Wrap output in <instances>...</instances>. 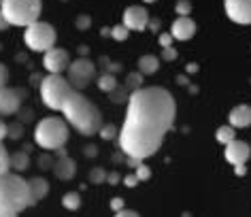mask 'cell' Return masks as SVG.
I'll return each mask as SVG.
<instances>
[{
  "label": "cell",
  "instance_id": "1",
  "mask_svg": "<svg viewBox=\"0 0 251 217\" xmlns=\"http://www.w3.org/2000/svg\"><path fill=\"white\" fill-rule=\"evenodd\" d=\"M177 117L173 94L160 85L143 88L130 94L126 117L119 128V149L126 158H151L162 147Z\"/></svg>",
  "mask_w": 251,
  "mask_h": 217
},
{
  "label": "cell",
  "instance_id": "2",
  "mask_svg": "<svg viewBox=\"0 0 251 217\" xmlns=\"http://www.w3.org/2000/svg\"><path fill=\"white\" fill-rule=\"evenodd\" d=\"M66 123L77 130L81 136H94L102 128V113L92 100L81 94V92H73L66 104L62 107Z\"/></svg>",
  "mask_w": 251,
  "mask_h": 217
},
{
  "label": "cell",
  "instance_id": "3",
  "mask_svg": "<svg viewBox=\"0 0 251 217\" xmlns=\"http://www.w3.org/2000/svg\"><path fill=\"white\" fill-rule=\"evenodd\" d=\"M32 194L28 188V179H24L15 172L0 177V213H17L32 207Z\"/></svg>",
  "mask_w": 251,
  "mask_h": 217
},
{
  "label": "cell",
  "instance_id": "4",
  "mask_svg": "<svg viewBox=\"0 0 251 217\" xmlns=\"http://www.w3.org/2000/svg\"><path fill=\"white\" fill-rule=\"evenodd\" d=\"M68 141V123L62 117H45L34 128V143L43 151H58Z\"/></svg>",
  "mask_w": 251,
  "mask_h": 217
},
{
  "label": "cell",
  "instance_id": "5",
  "mask_svg": "<svg viewBox=\"0 0 251 217\" xmlns=\"http://www.w3.org/2000/svg\"><path fill=\"white\" fill-rule=\"evenodd\" d=\"M0 11H2V15L7 17V22L11 26L28 28L39 22L43 2L41 0H4Z\"/></svg>",
  "mask_w": 251,
  "mask_h": 217
},
{
  "label": "cell",
  "instance_id": "6",
  "mask_svg": "<svg viewBox=\"0 0 251 217\" xmlns=\"http://www.w3.org/2000/svg\"><path fill=\"white\" fill-rule=\"evenodd\" d=\"M73 92H75L73 85L62 75H47L39 88L43 104L51 111H62V107L66 104V100L71 98Z\"/></svg>",
  "mask_w": 251,
  "mask_h": 217
},
{
  "label": "cell",
  "instance_id": "7",
  "mask_svg": "<svg viewBox=\"0 0 251 217\" xmlns=\"http://www.w3.org/2000/svg\"><path fill=\"white\" fill-rule=\"evenodd\" d=\"M55 39H58L55 28L51 24L41 22V20L36 24H32V26H28L26 32H24V43H26V47L30 51H39V53H47L49 49H53Z\"/></svg>",
  "mask_w": 251,
  "mask_h": 217
},
{
  "label": "cell",
  "instance_id": "8",
  "mask_svg": "<svg viewBox=\"0 0 251 217\" xmlns=\"http://www.w3.org/2000/svg\"><path fill=\"white\" fill-rule=\"evenodd\" d=\"M96 79V64L90 58H77L68 66V83L73 85L75 92L87 88Z\"/></svg>",
  "mask_w": 251,
  "mask_h": 217
},
{
  "label": "cell",
  "instance_id": "9",
  "mask_svg": "<svg viewBox=\"0 0 251 217\" xmlns=\"http://www.w3.org/2000/svg\"><path fill=\"white\" fill-rule=\"evenodd\" d=\"M28 92L24 88H2L0 90V115H15L22 111V102Z\"/></svg>",
  "mask_w": 251,
  "mask_h": 217
},
{
  "label": "cell",
  "instance_id": "10",
  "mask_svg": "<svg viewBox=\"0 0 251 217\" xmlns=\"http://www.w3.org/2000/svg\"><path fill=\"white\" fill-rule=\"evenodd\" d=\"M43 66H45V71H49V75H62L71 66V55L66 49L53 47L47 53H43Z\"/></svg>",
  "mask_w": 251,
  "mask_h": 217
},
{
  "label": "cell",
  "instance_id": "11",
  "mask_svg": "<svg viewBox=\"0 0 251 217\" xmlns=\"http://www.w3.org/2000/svg\"><path fill=\"white\" fill-rule=\"evenodd\" d=\"M224 11L234 24H251V0H224Z\"/></svg>",
  "mask_w": 251,
  "mask_h": 217
},
{
  "label": "cell",
  "instance_id": "12",
  "mask_svg": "<svg viewBox=\"0 0 251 217\" xmlns=\"http://www.w3.org/2000/svg\"><path fill=\"white\" fill-rule=\"evenodd\" d=\"M124 26L128 30H136V32H141V30H147L149 26V13L145 7H128L124 11Z\"/></svg>",
  "mask_w": 251,
  "mask_h": 217
},
{
  "label": "cell",
  "instance_id": "13",
  "mask_svg": "<svg viewBox=\"0 0 251 217\" xmlns=\"http://www.w3.org/2000/svg\"><path fill=\"white\" fill-rule=\"evenodd\" d=\"M251 156V149H249V145L245 141H232L230 145H226V160L232 164V166H241L245 164L249 160Z\"/></svg>",
  "mask_w": 251,
  "mask_h": 217
},
{
  "label": "cell",
  "instance_id": "14",
  "mask_svg": "<svg viewBox=\"0 0 251 217\" xmlns=\"http://www.w3.org/2000/svg\"><path fill=\"white\" fill-rule=\"evenodd\" d=\"M171 34L175 41H190L196 34V22L192 17H177L171 26Z\"/></svg>",
  "mask_w": 251,
  "mask_h": 217
},
{
  "label": "cell",
  "instance_id": "15",
  "mask_svg": "<svg viewBox=\"0 0 251 217\" xmlns=\"http://www.w3.org/2000/svg\"><path fill=\"white\" fill-rule=\"evenodd\" d=\"M53 175L60 179V181H71V179L77 175V164H75V160L71 156L66 158H55L53 162Z\"/></svg>",
  "mask_w": 251,
  "mask_h": 217
},
{
  "label": "cell",
  "instance_id": "16",
  "mask_svg": "<svg viewBox=\"0 0 251 217\" xmlns=\"http://www.w3.org/2000/svg\"><path fill=\"white\" fill-rule=\"evenodd\" d=\"M228 123L232 128H249L251 126V107L249 104H236L228 113Z\"/></svg>",
  "mask_w": 251,
  "mask_h": 217
},
{
  "label": "cell",
  "instance_id": "17",
  "mask_svg": "<svg viewBox=\"0 0 251 217\" xmlns=\"http://www.w3.org/2000/svg\"><path fill=\"white\" fill-rule=\"evenodd\" d=\"M28 188H30V194H32V200L34 204L43 200L47 194H49V181H45L43 177H32L28 179Z\"/></svg>",
  "mask_w": 251,
  "mask_h": 217
},
{
  "label": "cell",
  "instance_id": "18",
  "mask_svg": "<svg viewBox=\"0 0 251 217\" xmlns=\"http://www.w3.org/2000/svg\"><path fill=\"white\" fill-rule=\"evenodd\" d=\"M160 68V58L153 53H145L139 58V72L143 77L145 75H153V72H158Z\"/></svg>",
  "mask_w": 251,
  "mask_h": 217
},
{
  "label": "cell",
  "instance_id": "19",
  "mask_svg": "<svg viewBox=\"0 0 251 217\" xmlns=\"http://www.w3.org/2000/svg\"><path fill=\"white\" fill-rule=\"evenodd\" d=\"M30 166V153L28 151H15L11 156V169H15L17 172H24Z\"/></svg>",
  "mask_w": 251,
  "mask_h": 217
},
{
  "label": "cell",
  "instance_id": "20",
  "mask_svg": "<svg viewBox=\"0 0 251 217\" xmlns=\"http://www.w3.org/2000/svg\"><path fill=\"white\" fill-rule=\"evenodd\" d=\"M215 139L219 141V143H224V145H230L232 141H236V130L230 126H219L217 130H215Z\"/></svg>",
  "mask_w": 251,
  "mask_h": 217
},
{
  "label": "cell",
  "instance_id": "21",
  "mask_svg": "<svg viewBox=\"0 0 251 217\" xmlns=\"http://www.w3.org/2000/svg\"><path fill=\"white\" fill-rule=\"evenodd\" d=\"M96 83H98V88L102 90V92L111 94V92L117 88V77H115V75H111V72H102V75L96 79Z\"/></svg>",
  "mask_w": 251,
  "mask_h": 217
},
{
  "label": "cell",
  "instance_id": "22",
  "mask_svg": "<svg viewBox=\"0 0 251 217\" xmlns=\"http://www.w3.org/2000/svg\"><path fill=\"white\" fill-rule=\"evenodd\" d=\"M62 207L68 209V211H77L81 207V196L79 192H66L64 196H62Z\"/></svg>",
  "mask_w": 251,
  "mask_h": 217
},
{
  "label": "cell",
  "instance_id": "23",
  "mask_svg": "<svg viewBox=\"0 0 251 217\" xmlns=\"http://www.w3.org/2000/svg\"><path fill=\"white\" fill-rule=\"evenodd\" d=\"M109 100H111V102H115V104H122V102L128 104V100H130L128 88H126V85H117V88L109 94Z\"/></svg>",
  "mask_w": 251,
  "mask_h": 217
},
{
  "label": "cell",
  "instance_id": "24",
  "mask_svg": "<svg viewBox=\"0 0 251 217\" xmlns=\"http://www.w3.org/2000/svg\"><path fill=\"white\" fill-rule=\"evenodd\" d=\"M11 172V153L7 151V147L0 143V177L9 175Z\"/></svg>",
  "mask_w": 251,
  "mask_h": 217
},
{
  "label": "cell",
  "instance_id": "25",
  "mask_svg": "<svg viewBox=\"0 0 251 217\" xmlns=\"http://www.w3.org/2000/svg\"><path fill=\"white\" fill-rule=\"evenodd\" d=\"M126 88L130 90V94L136 90H143V75L141 72H130L128 79H126Z\"/></svg>",
  "mask_w": 251,
  "mask_h": 217
},
{
  "label": "cell",
  "instance_id": "26",
  "mask_svg": "<svg viewBox=\"0 0 251 217\" xmlns=\"http://www.w3.org/2000/svg\"><path fill=\"white\" fill-rule=\"evenodd\" d=\"M106 177H109V172H106L104 169H100V166H94V169L90 170V183H94V185L104 183Z\"/></svg>",
  "mask_w": 251,
  "mask_h": 217
},
{
  "label": "cell",
  "instance_id": "27",
  "mask_svg": "<svg viewBox=\"0 0 251 217\" xmlns=\"http://www.w3.org/2000/svg\"><path fill=\"white\" fill-rule=\"evenodd\" d=\"M100 139H104V141H113V139H117V126H113V123H104L102 128H100Z\"/></svg>",
  "mask_w": 251,
  "mask_h": 217
},
{
  "label": "cell",
  "instance_id": "28",
  "mask_svg": "<svg viewBox=\"0 0 251 217\" xmlns=\"http://www.w3.org/2000/svg\"><path fill=\"white\" fill-rule=\"evenodd\" d=\"M175 11H177L179 17H190V13H192V2H190V0H177V4H175Z\"/></svg>",
  "mask_w": 251,
  "mask_h": 217
},
{
  "label": "cell",
  "instance_id": "29",
  "mask_svg": "<svg viewBox=\"0 0 251 217\" xmlns=\"http://www.w3.org/2000/svg\"><path fill=\"white\" fill-rule=\"evenodd\" d=\"M128 34H130V30L126 28L124 24H119V26H113L111 28V36L115 41H126V39H128Z\"/></svg>",
  "mask_w": 251,
  "mask_h": 217
},
{
  "label": "cell",
  "instance_id": "30",
  "mask_svg": "<svg viewBox=\"0 0 251 217\" xmlns=\"http://www.w3.org/2000/svg\"><path fill=\"white\" fill-rule=\"evenodd\" d=\"M22 136H24V123H22V121L9 123V139H13V141H20Z\"/></svg>",
  "mask_w": 251,
  "mask_h": 217
},
{
  "label": "cell",
  "instance_id": "31",
  "mask_svg": "<svg viewBox=\"0 0 251 217\" xmlns=\"http://www.w3.org/2000/svg\"><path fill=\"white\" fill-rule=\"evenodd\" d=\"M53 162H55V158H53L49 151H45V153H43V156L39 158V169H41V170H49V169H53Z\"/></svg>",
  "mask_w": 251,
  "mask_h": 217
},
{
  "label": "cell",
  "instance_id": "32",
  "mask_svg": "<svg viewBox=\"0 0 251 217\" xmlns=\"http://www.w3.org/2000/svg\"><path fill=\"white\" fill-rule=\"evenodd\" d=\"M102 66L106 68V72H111V75H115V72L122 71V64H117V62H109V58H102Z\"/></svg>",
  "mask_w": 251,
  "mask_h": 217
},
{
  "label": "cell",
  "instance_id": "33",
  "mask_svg": "<svg viewBox=\"0 0 251 217\" xmlns=\"http://www.w3.org/2000/svg\"><path fill=\"white\" fill-rule=\"evenodd\" d=\"M134 175L139 177V181H147L149 177H151V170H149V166H145V164H141L139 169L134 170Z\"/></svg>",
  "mask_w": 251,
  "mask_h": 217
},
{
  "label": "cell",
  "instance_id": "34",
  "mask_svg": "<svg viewBox=\"0 0 251 217\" xmlns=\"http://www.w3.org/2000/svg\"><path fill=\"white\" fill-rule=\"evenodd\" d=\"M173 34H168V32H162L160 36H158V43H160V47L162 49H168V47H173Z\"/></svg>",
  "mask_w": 251,
  "mask_h": 217
},
{
  "label": "cell",
  "instance_id": "35",
  "mask_svg": "<svg viewBox=\"0 0 251 217\" xmlns=\"http://www.w3.org/2000/svg\"><path fill=\"white\" fill-rule=\"evenodd\" d=\"M177 58H179V53H177V49H175V47L162 49V60H166V62H175Z\"/></svg>",
  "mask_w": 251,
  "mask_h": 217
},
{
  "label": "cell",
  "instance_id": "36",
  "mask_svg": "<svg viewBox=\"0 0 251 217\" xmlns=\"http://www.w3.org/2000/svg\"><path fill=\"white\" fill-rule=\"evenodd\" d=\"M75 24H77V28H79V30H87V28L92 26V17H90V15H79Z\"/></svg>",
  "mask_w": 251,
  "mask_h": 217
},
{
  "label": "cell",
  "instance_id": "37",
  "mask_svg": "<svg viewBox=\"0 0 251 217\" xmlns=\"http://www.w3.org/2000/svg\"><path fill=\"white\" fill-rule=\"evenodd\" d=\"M7 81H9V68L4 64H0V90L7 88Z\"/></svg>",
  "mask_w": 251,
  "mask_h": 217
},
{
  "label": "cell",
  "instance_id": "38",
  "mask_svg": "<svg viewBox=\"0 0 251 217\" xmlns=\"http://www.w3.org/2000/svg\"><path fill=\"white\" fill-rule=\"evenodd\" d=\"M124 185H126V188H134V185H139V177H136V175H128L124 179Z\"/></svg>",
  "mask_w": 251,
  "mask_h": 217
},
{
  "label": "cell",
  "instance_id": "39",
  "mask_svg": "<svg viewBox=\"0 0 251 217\" xmlns=\"http://www.w3.org/2000/svg\"><path fill=\"white\" fill-rule=\"evenodd\" d=\"M111 209L115 211V213L124 211V200H122V198H113V200H111Z\"/></svg>",
  "mask_w": 251,
  "mask_h": 217
},
{
  "label": "cell",
  "instance_id": "40",
  "mask_svg": "<svg viewBox=\"0 0 251 217\" xmlns=\"http://www.w3.org/2000/svg\"><path fill=\"white\" fill-rule=\"evenodd\" d=\"M143 164V160H139V158H126V166H130V169H139V166Z\"/></svg>",
  "mask_w": 251,
  "mask_h": 217
},
{
  "label": "cell",
  "instance_id": "41",
  "mask_svg": "<svg viewBox=\"0 0 251 217\" xmlns=\"http://www.w3.org/2000/svg\"><path fill=\"white\" fill-rule=\"evenodd\" d=\"M7 136H9V123H4L2 120H0V143L7 139Z\"/></svg>",
  "mask_w": 251,
  "mask_h": 217
},
{
  "label": "cell",
  "instance_id": "42",
  "mask_svg": "<svg viewBox=\"0 0 251 217\" xmlns=\"http://www.w3.org/2000/svg\"><path fill=\"white\" fill-rule=\"evenodd\" d=\"M119 181H122V175H119V172H109V177H106V183L117 185Z\"/></svg>",
  "mask_w": 251,
  "mask_h": 217
},
{
  "label": "cell",
  "instance_id": "43",
  "mask_svg": "<svg viewBox=\"0 0 251 217\" xmlns=\"http://www.w3.org/2000/svg\"><path fill=\"white\" fill-rule=\"evenodd\" d=\"M115 217H141L136 211H130V209H124V211H119V213H115Z\"/></svg>",
  "mask_w": 251,
  "mask_h": 217
},
{
  "label": "cell",
  "instance_id": "44",
  "mask_svg": "<svg viewBox=\"0 0 251 217\" xmlns=\"http://www.w3.org/2000/svg\"><path fill=\"white\" fill-rule=\"evenodd\" d=\"M83 153L87 158H96L98 156V149H96V145H87L85 149H83Z\"/></svg>",
  "mask_w": 251,
  "mask_h": 217
},
{
  "label": "cell",
  "instance_id": "45",
  "mask_svg": "<svg viewBox=\"0 0 251 217\" xmlns=\"http://www.w3.org/2000/svg\"><path fill=\"white\" fill-rule=\"evenodd\" d=\"M20 113H22V121H28V120L34 117V111H30V109H22Z\"/></svg>",
  "mask_w": 251,
  "mask_h": 217
},
{
  "label": "cell",
  "instance_id": "46",
  "mask_svg": "<svg viewBox=\"0 0 251 217\" xmlns=\"http://www.w3.org/2000/svg\"><path fill=\"white\" fill-rule=\"evenodd\" d=\"M11 28V24L7 22V17L2 15V11H0V30H9Z\"/></svg>",
  "mask_w": 251,
  "mask_h": 217
},
{
  "label": "cell",
  "instance_id": "47",
  "mask_svg": "<svg viewBox=\"0 0 251 217\" xmlns=\"http://www.w3.org/2000/svg\"><path fill=\"white\" fill-rule=\"evenodd\" d=\"M234 172H236L238 177H245V175H247V166H245V164H241V166H234Z\"/></svg>",
  "mask_w": 251,
  "mask_h": 217
},
{
  "label": "cell",
  "instance_id": "48",
  "mask_svg": "<svg viewBox=\"0 0 251 217\" xmlns=\"http://www.w3.org/2000/svg\"><path fill=\"white\" fill-rule=\"evenodd\" d=\"M149 28H151V32H158L160 30V20H149Z\"/></svg>",
  "mask_w": 251,
  "mask_h": 217
},
{
  "label": "cell",
  "instance_id": "49",
  "mask_svg": "<svg viewBox=\"0 0 251 217\" xmlns=\"http://www.w3.org/2000/svg\"><path fill=\"white\" fill-rule=\"evenodd\" d=\"M66 156H68V153H66V149H64V147H60V149L55 151V158H66Z\"/></svg>",
  "mask_w": 251,
  "mask_h": 217
},
{
  "label": "cell",
  "instance_id": "50",
  "mask_svg": "<svg viewBox=\"0 0 251 217\" xmlns=\"http://www.w3.org/2000/svg\"><path fill=\"white\" fill-rule=\"evenodd\" d=\"M198 71V64H187V72H196Z\"/></svg>",
  "mask_w": 251,
  "mask_h": 217
},
{
  "label": "cell",
  "instance_id": "51",
  "mask_svg": "<svg viewBox=\"0 0 251 217\" xmlns=\"http://www.w3.org/2000/svg\"><path fill=\"white\" fill-rule=\"evenodd\" d=\"M0 217H20L17 213H0Z\"/></svg>",
  "mask_w": 251,
  "mask_h": 217
},
{
  "label": "cell",
  "instance_id": "52",
  "mask_svg": "<svg viewBox=\"0 0 251 217\" xmlns=\"http://www.w3.org/2000/svg\"><path fill=\"white\" fill-rule=\"evenodd\" d=\"M143 2H155V0H143Z\"/></svg>",
  "mask_w": 251,
  "mask_h": 217
},
{
  "label": "cell",
  "instance_id": "53",
  "mask_svg": "<svg viewBox=\"0 0 251 217\" xmlns=\"http://www.w3.org/2000/svg\"><path fill=\"white\" fill-rule=\"evenodd\" d=\"M2 2H4V0H0V7H2Z\"/></svg>",
  "mask_w": 251,
  "mask_h": 217
},
{
  "label": "cell",
  "instance_id": "54",
  "mask_svg": "<svg viewBox=\"0 0 251 217\" xmlns=\"http://www.w3.org/2000/svg\"><path fill=\"white\" fill-rule=\"evenodd\" d=\"M185 217H190V215H185Z\"/></svg>",
  "mask_w": 251,
  "mask_h": 217
}]
</instances>
